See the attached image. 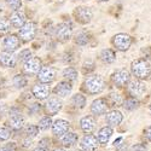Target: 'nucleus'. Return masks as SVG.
Listing matches in <instances>:
<instances>
[{"label":"nucleus","mask_w":151,"mask_h":151,"mask_svg":"<svg viewBox=\"0 0 151 151\" xmlns=\"http://www.w3.org/2000/svg\"><path fill=\"white\" fill-rule=\"evenodd\" d=\"M10 124L14 129H21L24 124V119L17 109H11L10 111Z\"/></svg>","instance_id":"obj_11"},{"label":"nucleus","mask_w":151,"mask_h":151,"mask_svg":"<svg viewBox=\"0 0 151 151\" xmlns=\"http://www.w3.org/2000/svg\"><path fill=\"white\" fill-rule=\"evenodd\" d=\"M55 151H65V150H64V149H56Z\"/></svg>","instance_id":"obj_45"},{"label":"nucleus","mask_w":151,"mask_h":151,"mask_svg":"<svg viewBox=\"0 0 151 151\" xmlns=\"http://www.w3.org/2000/svg\"><path fill=\"white\" fill-rule=\"evenodd\" d=\"M115 52L112 51L110 48H106V50H103L100 52V59H102L103 63H106V64H110V63H114L115 62Z\"/></svg>","instance_id":"obj_24"},{"label":"nucleus","mask_w":151,"mask_h":151,"mask_svg":"<svg viewBox=\"0 0 151 151\" xmlns=\"http://www.w3.org/2000/svg\"><path fill=\"white\" fill-rule=\"evenodd\" d=\"M150 112H151V105H150Z\"/></svg>","instance_id":"obj_47"},{"label":"nucleus","mask_w":151,"mask_h":151,"mask_svg":"<svg viewBox=\"0 0 151 151\" xmlns=\"http://www.w3.org/2000/svg\"><path fill=\"white\" fill-rule=\"evenodd\" d=\"M11 135V132L9 128L6 127H1L0 128V142H3V140H7L9 138Z\"/></svg>","instance_id":"obj_37"},{"label":"nucleus","mask_w":151,"mask_h":151,"mask_svg":"<svg viewBox=\"0 0 151 151\" xmlns=\"http://www.w3.org/2000/svg\"><path fill=\"white\" fill-rule=\"evenodd\" d=\"M112 44H114V46L116 47V50H119V51H127V50L131 47L132 37L124 33H120L112 37Z\"/></svg>","instance_id":"obj_3"},{"label":"nucleus","mask_w":151,"mask_h":151,"mask_svg":"<svg viewBox=\"0 0 151 151\" xmlns=\"http://www.w3.org/2000/svg\"><path fill=\"white\" fill-rule=\"evenodd\" d=\"M48 146H50V139H47V138H44V139H41L39 142V147L40 149L46 151V149H48Z\"/></svg>","instance_id":"obj_38"},{"label":"nucleus","mask_w":151,"mask_h":151,"mask_svg":"<svg viewBox=\"0 0 151 151\" xmlns=\"http://www.w3.org/2000/svg\"><path fill=\"white\" fill-rule=\"evenodd\" d=\"M69 129V122L65 120H57L53 124H52V131L55 135H63V134H67Z\"/></svg>","instance_id":"obj_17"},{"label":"nucleus","mask_w":151,"mask_h":151,"mask_svg":"<svg viewBox=\"0 0 151 151\" xmlns=\"http://www.w3.org/2000/svg\"><path fill=\"white\" fill-rule=\"evenodd\" d=\"M30 58H32V52L29 51V50H23L18 56L19 62H24V63H26L27 60H29Z\"/></svg>","instance_id":"obj_36"},{"label":"nucleus","mask_w":151,"mask_h":151,"mask_svg":"<svg viewBox=\"0 0 151 151\" xmlns=\"http://www.w3.org/2000/svg\"><path fill=\"white\" fill-rule=\"evenodd\" d=\"M132 151H147V147L144 144H135L132 147Z\"/></svg>","instance_id":"obj_39"},{"label":"nucleus","mask_w":151,"mask_h":151,"mask_svg":"<svg viewBox=\"0 0 151 151\" xmlns=\"http://www.w3.org/2000/svg\"><path fill=\"white\" fill-rule=\"evenodd\" d=\"M10 32V21L0 19V35L7 34Z\"/></svg>","instance_id":"obj_33"},{"label":"nucleus","mask_w":151,"mask_h":151,"mask_svg":"<svg viewBox=\"0 0 151 151\" xmlns=\"http://www.w3.org/2000/svg\"><path fill=\"white\" fill-rule=\"evenodd\" d=\"M56 78V71L53 68L51 67H42L41 70L39 71V74H37V79H39V81L41 83H50L52 82Z\"/></svg>","instance_id":"obj_8"},{"label":"nucleus","mask_w":151,"mask_h":151,"mask_svg":"<svg viewBox=\"0 0 151 151\" xmlns=\"http://www.w3.org/2000/svg\"><path fill=\"white\" fill-rule=\"evenodd\" d=\"M108 102H106V99L104 98H98L96 99L94 102L92 103L91 105V111L93 112L94 115H103L108 110Z\"/></svg>","instance_id":"obj_13"},{"label":"nucleus","mask_w":151,"mask_h":151,"mask_svg":"<svg viewBox=\"0 0 151 151\" xmlns=\"http://www.w3.org/2000/svg\"><path fill=\"white\" fill-rule=\"evenodd\" d=\"M71 103H73L75 106H76V108L82 109V108H85V105H86V98H85V96L78 93V94L73 96V98H71Z\"/></svg>","instance_id":"obj_27"},{"label":"nucleus","mask_w":151,"mask_h":151,"mask_svg":"<svg viewBox=\"0 0 151 151\" xmlns=\"http://www.w3.org/2000/svg\"><path fill=\"white\" fill-rule=\"evenodd\" d=\"M33 94L37 99H46L50 96V87L46 83H37L33 87Z\"/></svg>","instance_id":"obj_16"},{"label":"nucleus","mask_w":151,"mask_h":151,"mask_svg":"<svg viewBox=\"0 0 151 151\" xmlns=\"http://www.w3.org/2000/svg\"><path fill=\"white\" fill-rule=\"evenodd\" d=\"M81 149L85 151H94L98 146V142H97V138L94 135L91 134H86L83 137V139L81 140Z\"/></svg>","instance_id":"obj_15"},{"label":"nucleus","mask_w":151,"mask_h":151,"mask_svg":"<svg viewBox=\"0 0 151 151\" xmlns=\"http://www.w3.org/2000/svg\"><path fill=\"white\" fill-rule=\"evenodd\" d=\"M73 90V86L69 81H60L58 82V85L55 87L53 92L57 94V96H60V97H67L68 94H70Z\"/></svg>","instance_id":"obj_18"},{"label":"nucleus","mask_w":151,"mask_h":151,"mask_svg":"<svg viewBox=\"0 0 151 151\" xmlns=\"http://www.w3.org/2000/svg\"><path fill=\"white\" fill-rule=\"evenodd\" d=\"M41 68H42L41 59L37 58V57H32L29 60H27L24 63L23 71L27 75H35V74H39Z\"/></svg>","instance_id":"obj_4"},{"label":"nucleus","mask_w":151,"mask_h":151,"mask_svg":"<svg viewBox=\"0 0 151 151\" xmlns=\"http://www.w3.org/2000/svg\"><path fill=\"white\" fill-rule=\"evenodd\" d=\"M51 124H52V119L50 116H45L44 119H41L39 121V128L46 131V129H48L50 127H51Z\"/></svg>","instance_id":"obj_30"},{"label":"nucleus","mask_w":151,"mask_h":151,"mask_svg":"<svg viewBox=\"0 0 151 151\" xmlns=\"http://www.w3.org/2000/svg\"><path fill=\"white\" fill-rule=\"evenodd\" d=\"M26 133H27V135L28 137H36L37 135V133H39V127L37 126H35V124H29L28 127H27V129H26Z\"/></svg>","instance_id":"obj_34"},{"label":"nucleus","mask_w":151,"mask_h":151,"mask_svg":"<svg viewBox=\"0 0 151 151\" xmlns=\"http://www.w3.org/2000/svg\"><path fill=\"white\" fill-rule=\"evenodd\" d=\"M117 150H119V151H124V150H127V144H123L122 147H119Z\"/></svg>","instance_id":"obj_42"},{"label":"nucleus","mask_w":151,"mask_h":151,"mask_svg":"<svg viewBox=\"0 0 151 151\" xmlns=\"http://www.w3.org/2000/svg\"><path fill=\"white\" fill-rule=\"evenodd\" d=\"M36 34V24L34 22H27L19 29V39L23 41H30Z\"/></svg>","instance_id":"obj_6"},{"label":"nucleus","mask_w":151,"mask_h":151,"mask_svg":"<svg viewBox=\"0 0 151 151\" xmlns=\"http://www.w3.org/2000/svg\"><path fill=\"white\" fill-rule=\"evenodd\" d=\"M40 109H41V106H40V104H33L32 105V109H30V112H34V114H35V112H37V111H40Z\"/></svg>","instance_id":"obj_40"},{"label":"nucleus","mask_w":151,"mask_h":151,"mask_svg":"<svg viewBox=\"0 0 151 151\" xmlns=\"http://www.w3.org/2000/svg\"><path fill=\"white\" fill-rule=\"evenodd\" d=\"M34 151H45V150H42V149H40V147H37V149H35Z\"/></svg>","instance_id":"obj_44"},{"label":"nucleus","mask_w":151,"mask_h":151,"mask_svg":"<svg viewBox=\"0 0 151 151\" xmlns=\"http://www.w3.org/2000/svg\"><path fill=\"white\" fill-rule=\"evenodd\" d=\"M28 1H33V0H28Z\"/></svg>","instance_id":"obj_48"},{"label":"nucleus","mask_w":151,"mask_h":151,"mask_svg":"<svg viewBox=\"0 0 151 151\" xmlns=\"http://www.w3.org/2000/svg\"><path fill=\"white\" fill-rule=\"evenodd\" d=\"M122 114L119 110H112L106 114V122L109 126H117L122 122Z\"/></svg>","instance_id":"obj_20"},{"label":"nucleus","mask_w":151,"mask_h":151,"mask_svg":"<svg viewBox=\"0 0 151 151\" xmlns=\"http://www.w3.org/2000/svg\"><path fill=\"white\" fill-rule=\"evenodd\" d=\"M56 36L60 42H67L71 36V27L68 23H60L56 28Z\"/></svg>","instance_id":"obj_7"},{"label":"nucleus","mask_w":151,"mask_h":151,"mask_svg":"<svg viewBox=\"0 0 151 151\" xmlns=\"http://www.w3.org/2000/svg\"><path fill=\"white\" fill-rule=\"evenodd\" d=\"M146 91V87L145 85L139 81V80H134V81H131L128 83V92L135 98V97H140L145 93Z\"/></svg>","instance_id":"obj_12"},{"label":"nucleus","mask_w":151,"mask_h":151,"mask_svg":"<svg viewBox=\"0 0 151 151\" xmlns=\"http://www.w3.org/2000/svg\"><path fill=\"white\" fill-rule=\"evenodd\" d=\"M10 23L15 28H22L26 24V16H24L22 11H15L10 16Z\"/></svg>","instance_id":"obj_19"},{"label":"nucleus","mask_w":151,"mask_h":151,"mask_svg":"<svg viewBox=\"0 0 151 151\" xmlns=\"http://www.w3.org/2000/svg\"><path fill=\"white\" fill-rule=\"evenodd\" d=\"M83 86H85V90L87 93L98 94L104 90L105 82L102 76H99V75H92V76H88L85 80Z\"/></svg>","instance_id":"obj_2"},{"label":"nucleus","mask_w":151,"mask_h":151,"mask_svg":"<svg viewBox=\"0 0 151 151\" xmlns=\"http://www.w3.org/2000/svg\"><path fill=\"white\" fill-rule=\"evenodd\" d=\"M111 79H112V82H114L116 86L122 87L123 85H126V83L129 81V73L126 70V69L116 70L114 74H112Z\"/></svg>","instance_id":"obj_10"},{"label":"nucleus","mask_w":151,"mask_h":151,"mask_svg":"<svg viewBox=\"0 0 151 151\" xmlns=\"http://www.w3.org/2000/svg\"><path fill=\"white\" fill-rule=\"evenodd\" d=\"M0 151H12V149H10V147H3V149H0Z\"/></svg>","instance_id":"obj_43"},{"label":"nucleus","mask_w":151,"mask_h":151,"mask_svg":"<svg viewBox=\"0 0 151 151\" xmlns=\"http://www.w3.org/2000/svg\"><path fill=\"white\" fill-rule=\"evenodd\" d=\"M144 133H145V137L147 138V140H149V142H151V127H147V128L145 129V132H144Z\"/></svg>","instance_id":"obj_41"},{"label":"nucleus","mask_w":151,"mask_h":151,"mask_svg":"<svg viewBox=\"0 0 151 151\" xmlns=\"http://www.w3.org/2000/svg\"><path fill=\"white\" fill-rule=\"evenodd\" d=\"M63 76L68 79V81H75L78 79V71L73 67H68L63 70Z\"/></svg>","instance_id":"obj_26"},{"label":"nucleus","mask_w":151,"mask_h":151,"mask_svg":"<svg viewBox=\"0 0 151 151\" xmlns=\"http://www.w3.org/2000/svg\"><path fill=\"white\" fill-rule=\"evenodd\" d=\"M4 51L6 52H14L19 47V37L16 34H10L4 39Z\"/></svg>","instance_id":"obj_9"},{"label":"nucleus","mask_w":151,"mask_h":151,"mask_svg":"<svg viewBox=\"0 0 151 151\" xmlns=\"http://www.w3.org/2000/svg\"><path fill=\"white\" fill-rule=\"evenodd\" d=\"M60 109H62V102L58 100L57 98H51L48 100V103L46 104V110L48 114H51V115L57 114Z\"/></svg>","instance_id":"obj_22"},{"label":"nucleus","mask_w":151,"mask_h":151,"mask_svg":"<svg viewBox=\"0 0 151 151\" xmlns=\"http://www.w3.org/2000/svg\"><path fill=\"white\" fill-rule=\"evenodd\" d=\"M112 135V129L111 127H103L98 132V142L100 144H106L110 139V137Z\"/></svg>","instance_id":"obj_23"},{"label":"nucleus","mask_w":151,"mask_h":151,"mask_svg":"<svg viewBox=\"0 0 151 151\" xmlns=\"http://www.w3.org/2000/svg\"><path fill=\"white\" fill-rule=\"evenodd\" d=\"M131 69H132L133 75L139 80L147 79L151 74V67L149 64V62L144 58H139V59L134 60L131 65Z\"/></svg>","instance_id":"obj_1"},{"label":"nucleus","mask_w":151,"mask_h":151,"mask_svg":"<svg viewBox=\"0 0 151 151\" xmlns=\"http://www.w3.org/2000/svg\"><path fill=\"white\" fill-rule=\"evenodd\" d=\"M109 99L111 102V105H114V106H117V105L122 104V98H121V96L119 93H110Z\"/></svg>","instance_id":"obj_32"},{"label":"nucleus","mask_w":151,"mask_h":151,"mask_svg":"<svg viewBox=\"0 0 151 151\" xmlns=\"http://www.w3.org/2000/svg\"><path fill=\"white\" fill-rule=\"evenodd\" d=\"M17 63V57L11 53V52H6L3 51L0 52V64L5 68H14Z\"/></svg>","instance_id":"obj_14"},{"label":"nucleus","mask_w":151,"mask_h":151,"mask_svg":"<svg viewBox=\"0 0 151 151\" xmlns=\"http://www.w3.org/2000/svg\"><path fill=\"white\" fill-rule=\"evenodd\" d=\"M7 5L15 11H19L21 6H22V0H6Z\"/></svg>","instance_id":"obj_35"},{"label":"nucleus","mask_w":151,"mask_h":151,"mask_svg":"<svg viewBox=\"0 0 151 151\" xmlns=\"http://www.w3.org/2000/svg\"><path fill=\"white\" fill-rule=\"evenodd\" d=\"M98 1H100V3H104V1H108V0H98Z\"/></svg>","instance_id":"obj_46"},{"label":"nucleus","mask_w":151,"mask_h":151,"mask_svg":"<svg viewBox=\"0 0 151 151\" xmlns=\"http://www.w3.org/2000/svg\"><path fill=\"white\" fill-rule=\"evenodd\" d=\"M14 85L17 87V88H23L24 86H27V79L24 75H16L14 78Z\"/></svg>","instance_id":"obj_29"},{"label":"nucleus","mask_w":151,"mask_h":151,"mask_svg":"<svg viewBox=\"0 0 151 151\" xmlns=\"http://www.w3.org/2000/svg\"><path fill=\"white\" fill-rule=\"evenodd\" d=\"M88 40H90V37H88V34H87V33H79L76 35V39H75L76 44L81 45V46L86 45L87 42H88Z\"/></svg>","instance_id":"obj_31"},{"label":"nucleus","mask_w":151,"mask_h":151,"mask_svg":"<svg viewBox=\"0 0 151 151\" xmlns=\"http://www.w3.org/2000/svg\"><path fill=\"white\" fill-rule=\"evenodd\" d=\"M138 106H139V102H138V100H137L134 97L127 98V99L124 100V103H123V108H124L126 110H129V111L137 109Z\"/></svg>","instance_id":"obj_28"},{"label":"nucleus","mask_w":151,"mask_h":151,"mask_svg":"<svg viewBox=\"0 0 151 151\" xmlns=\"http://www.w3.org/2000/svg\"><path fill=\"white\" fill-rule=\"evenodd\" d=\"M74 16H75V19H76L79 23L87 24V23H90L91 19H92V11H91L90 7L79 6V7L75 9Z\"/></svg>","instance_id":"obj_5"},{"label":"nucleus","mask_w":151,"mask_h":151,"mask_svg":"<svg viewBox=\"0 0 151 151\" xmlns=\"http://www.w3.org/2000/svg\"><path fill=\"white\" fill-rule=\"evenodd\" d=\"M78 142V134L73 133V132H68L67 134H64V137L62 138V143L64 146H73L75 143Z\"/></svg>","instance_id":"obj_25"},{"label":"nucleus","mask_w":151,"mask_h":151,"mask_svg":"<svg viewBox=\"0 0 151 151\" xmlns=\"http://www.w3.org/2000/svg\"><path fill=\"white\" fill-rule=\"evenodd\" d=\"M80 124H81V129L85 133H91L94 129L96 122H94V119L92 116H85V117L81 119Z\"/></svg>","instance_id":"obj_21"}]
</instances>
